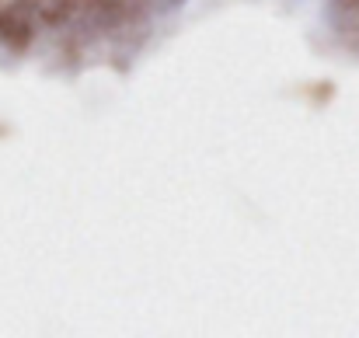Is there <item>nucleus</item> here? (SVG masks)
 I'll list each match as a JSON object with an SVG mask.
<instances>
[]
</instances>
